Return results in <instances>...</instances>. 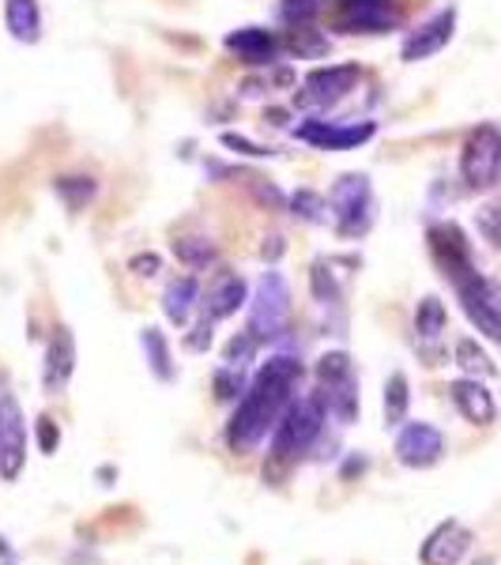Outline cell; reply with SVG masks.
Wrapping results in <instances>:
<instances>
[{"label": "cell", "instance_id": "cell-1", "mask_svg": "<svg viewBox=\"0 0 501 565\" xmlns=\"http://www.w3.org/2000/svg\"><path fill=\"white\" fill-rule=\"evenodd\" d=\"M302 377H306L302 362L290 359V354H271V359L253 373L238 407H234L231 423H226V445H231V452L245 457V452H253L264 437L276 430L284 412L298 399Z\"/></svg>", "mask_w": 501, "mask_h": 565}, {"label": "cell", "instance_id": "cell-2", "mask_svg": "<svg viewBox=\"0 0 501 565\" xmlns=\"http://www.w3.org/2000/svg\"><path fill=\"white\" fill-rule=\"evenodd\" d=\"M328 218H332L335 234L348 242H359L370 234L377 204H373V185L366 174H340L328 189Z\"/></svg>", "mask_w": 501, "mask_h": 565}, {"label": "cell", "instance_id": "cell-3", "mask_svg": "<svg viewBox=\"0 0 501 565\" xmlns=\"http://www.w3.org/2000/svg\"><path fill=\"white\" fill-rule=\"evenodd\" d=\"M324 423H328L324 399L317 396V392H313V396H298L295 404L284 412V418L276 423V430H271V457H276V460H298L302 452H309L317 445Z\"/></svg>", "mask_w": 501, "mask_h": 565}, {"label": "cell", "instance_id": "cell-4", "mask_svg": "<svg viewBox=\"0 0 501 565\" xmlns=\"http://www.w3.org/2000/svg\"><path fill=\"white\" fill-rule=\"evenodd\" d=\"M317 385L321 392L317 396L324 399L328 415L335 418L340 426H351L354 418L362 412V399H359V373H354V362L348 351H324L317 359Z\"/></svg>", "mask_w": 501, "mask_h": 565}, {"label": "cell", "instance_id": "cell-5", "mask_svg": "<svg viewBox=\"0 0 501 565\" xmlns=\"http://www.w3.org/2000/svg\"><path fill=\"white\" fill-rule=\"evenodd\" d=\"M249 324H245V332L253 335L257 343H271L279 340V335L287 332V321H290V287L284 279V271L268 268L264 276L257 279V287H253L249 295Z\"/></svg>", "mask_w": 501, "mask_h": 565}, {"label": "cell", "instance_id": "cell-6", "mask_svg": "<svg viewBox=\"0 0 501 565\" xmlns=\"http://www.w3.org/2000/svg\"><path fill=\"white\" fill-rule=\"evenodd\" d=\"M328 20L343 34H388L399 31L404 12L396 0H332Z\"/></svg>", "mask_w": 501, "mask_h": 565}, {"label": "cell", "instance_id": "cell-7", "mask_svg": "<svg viewBox=\"0 0 501 565\" xmlns=\"http://www.w3.org/2000/svg\"><path fill=\"white\" fill-rule=\"evenodd\" d=\"M460 178L468 189H490L501 178V132L494 125H479L460 148Z\"/></svg>", "mask_w": 501, "mask_h": 565}, {"label": "cell", "instance_id": "cell-8", "mask_svg": "<svg viewBox=\"0 0 501 565\" xmlns=\"http://www.w3.org/2000/svg\"><path fill=\"white\" fill-rule=\"evenodd\" d=\"M26 468V415L15 399V392L8 388V381L0 377V479L15 482Z\"/></svg>", "mask_w": 501, "mask_h": 565}, {"label": "cell", "instance_id": "cell-9", "mask_svg": "<svg viewBox=\"0 0 501 565\" xmlns=\"http://www.w3.org/2000/svg\"><path fill=\"white\" fill-rule=\"evenodd\" d=\"M362 84V68L348 61V65H321V68H309L306 79H302V90L295 95L298 106H309V109H324V106H335L351 95L354 87Z\"/></svg>", "mask_w": 501, "mask_h": 565}, {"label": "cell", "instance_id": "cell-10", "mask_svg": "<svg viewBox=\"0 0 501 565\" xmlns=\"http://www.w3.org/2000/svg\"><path fill=\"white\" fill-rule=\"evenodd\" d=\"M373 136H377L373 121H317V117H309V121L295 125V140L317 151H359Z\"/></svg>", "mask_w": 501, "mask_h": 565}, {"label": "cell", "instance_id": "cell-11", "mask_svg": "<svg viewBox=\"0 0 501 565\" xmlns=\"http://www.w3.org/2000/svg\"><path fill=\"white\" fill-rule=\"evenodd\" d=\"M426 242H430V253H434L437 268H441L445 276L452 279V287L479 271L476 257H471L468 234H463L457 223H434L430 231H426Z\"/></svg>", "mask_w": 501, "mask_h": 565}, {"label": "cell", "instance_id": "cell-12", "mask_svg": "<svg viewBox=\"0 0 501 565\" xmlns=\"http://www.w3.org/2000/svg\"><path fill=\"white\" fill-rule=\"evenodd\" d=\"M452 34H457V8H441V12H434L426 23H418L412 34L404 39L399 45V61H407V65H418V61H430L437 53L445 50V45L452 42Z\"/></svg>", "mask_w": 501, "mask_h": 565}, {"label": "cell", "instance_id": "cell-13", "mask_svg": "<svg viewBox=\"0 0 501 565\" xmlns=\"http://www.w3.org/2000/svg\"><path fill=\"white\" fill-rule=\"evenodd\" d=\"M393 452H396V460L412 471L434 468V463L445 457V434L430 423H407V426H399Z\"/></svg>", "mask_w": 501, "mask_h": 565}, {"label": "cell", "instance_id": "cell-14", "mask_svg": "<svg viewBox=\"0 0 501 565\" xmlns=\"http://www.w3.org/2000/svg\"><path fill=\"white\" fill-rule=\"evenodd\" d=\"M223 45L245 68H271L284 53V39L268 26H238V31L226 34Z\"/></svg>", "mask_w": 501, "mask_h": 565}, {"label": "cell", "instance_id": "cell-15", "mask_svg": "<svg viewBox=\"0 0 501 565\" xmlns=\"http://www.w3.org/2000/svg\"><path fill=\"white\" fill-rule=\"evenodd\" d=\"M249 282L238 271H218V276L207 282V290L200 295V309H204V321H226L238 309L249 306Z\"/></svg>", "mask_w": 501, "mask_h": 565}, {"label": "cell", "instance_id": "cell-16", "mask_svg": "<svg viewBox=\"0 0 501 565\" xmlns=\"http://www.w3.org/2000/svg\"><path fill=\"white\" fill-rule=\"evenodd\" d=\"M72 373H76V335L68 324H57L45 343V362H42V385L50 396H61L68 388Z\"/></svg>", "mask_w": 501, "mask_h": 565}, {"label": "cell", "instance_id": "cell-17", "mask_svg": "<svg viewBox=\"0 0 501 565\" xmlns=\"http://www.w3.org/2000/svg\"><path fill=\"white\" fill-rule=\"evenodd\" d=\"M471 527L460 524V521H441L426 535L423 551H418V562L423 565H460L468 558L471 551Z\"/></svg>", "mask_w": 501, "mask_h": 565}, {"label": "cell", "instance_id": "cell-18", "mask_svg": "<svg viewBox=\"0 0 501 565\" xmlns=\"http://www.w3.org/2000/svg\"><path fill=\"white\" fill-rule=\"evenodd\" d=\"M449 396L457 404V412L468 418L471 426H490L498 418V404L490 396V388L479 377H460L449 385Z\"/></svg>", "mask_w": 501, "mask_h": 565}, {"label": "cell", "instance_id": "cell-19", "mask_svg": "<svg viewBox=\"0 0 501 565\" xmlns=\"http://www.w3.org/2000/svg\"><path fill=\"white\" fill-rule=\"evenodd\" d=\"M196 306H200V282H196V276H178V279L167 282V290H162V313H167L170 324L185 328Z\"/></svg>", "mask_w": 501, "mask_h": 565}, {"label": "cell", "instance_id": "cell-20", "mask_svg": "<svg viewBox=\"0 0 501 565\" xmlns=\"http://www.w3.org/2000/svg\"><path fill=\"white\" fill-rule=\"evenodd\" d=\"M4 26L15 42L34 45L42 39V8L39 0H4Z\"/></svg>", "mask_w": 501, "mask_h": 565}, {"label": "cell", "instance_id": "cell-21", "mask_svg": "<svg viewBox=\"0 0 501 565\" xmlns=\"http://www.w3.org/2000/svg\"><path fill=\"white\" fill-rule=\"evenodd\" d=\"M140 348H143V359H148V370L162 385H170V381L178 377V366H174V354H170V343H167V335H162V328H154V324L143 328Z\"/></svg>", "mask_w": 501, "mask_h": 565}, {"label": "cell", "instance_id": "cell-22", "mask_svg": "<svg viewBox=\"0 0 501 565\" xmlns=\"http://www.w3.org/2000/svg\"><path fill=\"white\" fill-rule=\"evenodd\" d=\"M53 193L61 196V204H65L72 215H76V212H84L90 200L98 196V181L90 178V174H65V178L53 181Z\"/></svg>", "mask_w": 501, "mask_h": 565}, {"label": "cell", "instance_id": "cell-23", "mask_svg": "<svg viewBox=\"0 0 501 565\" xmlns=\"http://www.w3.org/2000/svg\"><path fill=\"white\" fill-rule=\"evenodd\" d=\"M309 290L321 306H340L343 302V287L340 276H335V264L332 260H313L309 264Z\"/></svg>", "mask_w": 501, "mask_h": 565}, {"label": "cell", "instance_id": "cell-24", "mask_svg": "<svg viewBox=\"0 0 501 565\" xmlns=\"http://www.w3.org/2000/svg\"><path fill=\"white\" fill-rule=\"evenodd\" d=\"M328 34H321L317 26H290V34L284 39V50L295 53L298 61H317L328 53Z\"/></svg>", "mask_w": 501, "mask_h": 565}, {"label": "cell", "instance_id": "cell-25", "mask_svg": "<svg viewBox=\"0 0 501 565\" xmlns=\"http://www.w3.org/2000/svg\"><path fill=\"white\" fill-rule=\"evenodd\" d=\"M407 407H412V381H407V373L396 370L385 381V423L399 426L407 418Z\"/></svg>", "mask_w": 501, "mask_h": 565}, {"label": "cell", "instance_id": "cell-26", "mask_svg": "<svg viewBox=\"0 0 501 565\" xmlns=\"http://www.w3.org/2000/svg\"><path fill=\"white\" fill-rule=\"evenodd\" d=\"M445 324H449V313H445V302L434 295H426L423 302L415 306V332L418 340H441Z\"/></svg>", "mask_w": 501, "mask_h": 565}, {"label": "cell", "instance_id": "cell-27", "mask_svg": "<svg viewBox=\"0 0 501 565\" xmlns=\"http://www.w3.org/2000/svg\"><path fill=\"white\" fill-rule=\"evenodd\" d=\"M287 212L298 218V223H324L328 218V200L317 193V189H295L287 196Z\"/></svg>", "mask_w": 501, "mask_h": 565}, {"label": "cell", "instance_id": "cell-28", "mask_svg": "<svg viewBox=\"0 0 501 565\" xmlns=\"http://www.w3.org/2000/svg\"><path fill=\"white\" fill-rule=\"evenodd\" d=\"M174 257L185 264V268L204 271V268H212V264L218 260V249H215V242H207V238H178L174 242Z\"/></svg>", "mask_w": 501, "mask_h": 565}, {"label": "cell", "instance_id": "cell-29", "mask_svg": "<svg viewBox=\"0 0 501 565\" xmlns=\"http://www.w3.org/2000/svg\"><path fill=\"white\" fill-rule=\"evenodd\" d=\"M457 366L468 373V377H494V362H490V354L479 348L476 340H457Z\"/></svg>", "mask_w": 501, "mask_h": 565}, {"label": "cell", "instance_id": "cell-30", "mask_svg": "<svg viewBox=\"0 0 501 565\" xmlns=\"http://www.w3.org/2000/svg\"><path fill=\"white\" fill-rule=\"evenodd\" d=\"M324 12V0H279V20L287 26H313Z\"/></svg>", "mask_w": 501, "mask_h": 565}, {"label": "cell", "instance_id": "cell-31", "mask_svg": "<svg viewBox=\"0 0 501 565\" xmlns=\"http://www.w3.org/2000/svg\"><path fill=\"white\" fill-rule=\"evenodd\" d=\"M245 185H249V193L260 207H268V212H287V196L276 181H268L260 174H245Z\"/></svg>", "mask_w": 501, "mask_h": 565}, {"label": "cell", "instance_id": "cell-32", "mask_svg": "<svg viewBox=\"0 0 501 565\" xmlns=\"http://www.w3.org/2000/svg\"><path fill=\"white\" fill-rule=\"evenodd\" d=\"M212 388H215V399H223V404H231V399H242V392H245L242 370L218 366V370H215V377H212Z\"/></svg>", "mask_w": 501, "mask_h": 565}, {"label": "cell", "instance_id": "cell-33", "mask_svg": "<svg viewBox=\"0 0 501 565\" xmlns=\"http://www.w3.org/2000/svg\"><path fill=\"white\" fill-rule=\"evenodd\" d=\"M218 143H223L226 151H234V154H245V159H271V148H264V143L257 140H249V136H242V132H223L218 136Z\"/></svg>", "mask_w": 501, "mask_h": 565}, {"label": "cell", "instance_id": "cell-34", "mask_svg": "<svg viewBox=\"0 0 501 565\" xmlns=\"http://www.w3.org/2000/svg\"><path fill=\"white\" fill-rule=\"evenodd\" d=\"M257 348H260V343L253 340L249 332H238V335H234L231 343H226V351H223V362H226V366H234V370H242L245 362H249L253 354H257Z\"/></svg>", "mask_w": 501, "mask_h": 565}, {"label": "cell", "instance_id": "cell-35", "mask_svg": "<svg viewBox=\"0 0 501 565\" xmlns=\"http://www.w3.org/2000/svg\"><path fill=\"white\" fill-rule=\"evenodd\" d=\"M34 437H39V452H45V457H53V452L61 449V426L53 423L50 415H39V423H34Z\"/></svg>", "mask_w": 501, "mask_h": 565}, {"label": "cell", "instance_id": "cell-36", "mask_svg": "<svg viewBox=\"0 0 501 565\" xmlns=\"http://www.w3.org/2000/svg\"><path fill=\"white\" fill-rule=\"evenodd\" d=\"M476 223H479V234H482V238H487L490 245H498V249H501V207H498V204L479 207Z\"/></svg>", "mask_w": 501, "mask_h": 565}, {"label": "cell", "instance_id": "cell-37", "mask_svg": "<svg viewBox=\"0 0 501 565\" xmlns=\"http://www.w3.org/2000/svg\"><path fill=\"white\" fill-rule=\"evenodd\" d=\"M212 343H215V324H212V321H200L196 328H189V335H185V348L193 351V354L212 351Z\"/></svg>", "mask_w": 501, "mask_h": 565}, {"label": "cell", "instance_id": "cell-38", "mask_svg": "<svg viewBox=\"0 0 501 565\" xmlns=\"http://www.w3.org/2000/svg\"><path fill=\"white\" fill-rule=\"evenodd\" d=\"M129 271H132V276H140V279L159 276V271H162V257H159V253H136V257L129 260Z\"/></svg>", "mask_w": 501, "mask_h": 565}, {"label": "cell", "instance_id": "cell-39", "mask_svg": "<svg viewBox=\"0 0 501 565\" xmlns=\"http://www.w3.org/2000/svg\"><path fill=\"white\" fill-rule=\"evenodd\" d=\"M287 253V238L284 234H268V238L260 242V260L264 264H276L279 257Z\"/></svg>", "mask_w": 501, "mask_h": 565}, {"label": "cell", "instance_id": "cell-40", "mask_svg": "<svg viewBox=\"0 0 501 565\" xmlns=\"http://www.w3.org/2000/svg\"><path fill=\"white\" fill-rule=\"evenodd\" d=\"M271 125H287V109H268Z\"/></svg>", "mask_w": 501, "mask_h": 565}, {"label": "cell", "instance_id": "cell-41", "mask_svg": "<svg viewBox=\"0 0 501 565\" xmlns=\"http://www.w3.org/2000/svg\"><path fill=\"white\" fill-rule=\"evenodd\" d=\"M0 558H12V551H8V543H4V535H0Z\"/></svg>", "mask_w": 501, "mask_h": 565}]
</instances>
